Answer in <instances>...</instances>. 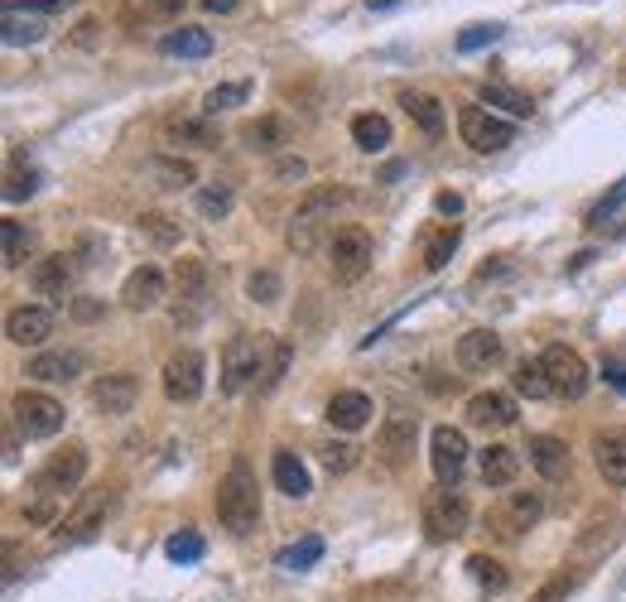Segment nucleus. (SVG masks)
Returning <instances> with one entry per match:
<instances>
[{
  "instance_id": "nucleus-56",
  "label": "nucleus",
  "mask_w": 626,
  "mask_h": 602,
  "mask_svg": "<svg viewBox=\"0 0 626 602\" xmlns=\"http://www.w3.org/2000/svg\"><path fill=\"white\" fill-rule=\"evenodd\" d=\"M304 173H309V165H304V159H295V155L275 165V179H304Z\"/></svg>"
},
{
  "instance_id": "nucleus-37",
  "label": "nucleus",
  "mask_w": 626,
  "mask_h": 602,
  "mask_svg": "<svg viewBox=\"0 0 626 602\" xmlns=\"http://www.w3.org/2000/svg\"><path fill=\"white\" fill-rule=\"evenodd\" d=\"M34 193H39V169L24 165V159L15 155L10 159V169H6V203H24V198H34Z\"/></svg>"
},
{
  "instance_id": "nucleus-61",
  "label": "nucleus",
  "mask_w": 626,
  "mask_h": 602,
  "mask_svg": "<svg viewBox=\"0 0 626 602\" xmlns=\"http://www.w3.org/2000/svg\"><path fill=\"white\" fill-rule=\"evenodd\" d=\"M371 10H391V6H401V0H367Z\"/></svg>"
},
{
  "instance_id": "nucleus-48",
  "label": "nucleus",
  "mask_w": 626,
  "mask_h": 602,
  "mask_svg": "<svg viewBox=\"0 0 626 602\" xmlns=\"http://www.w3.org/2000/svg\"><path fill=\"white\" fill-rule=\"evenodd\" d=\"M174 285H179V294H193V289H208V265H203V261H193V256H183V261H174Z\"/></svg>"
},
{
  "instance_id": "nucleus-47",
  "label": "nucleus",
  "mask_w": 626,
  "mask_h": 602,
  "mask_svg": "<svg viewBox=\"0 0 626 602\" xmlns=\"http://www.w3.org/2000/svg\"><path fill=\"white\" fill-rule=\"evenodd\" d=\"M44 39V24L24 20L20 10H6V44H39Z\"/></svg>"
},
{
  "instance_id": "nucleus-33",
  "label": "nucleus",
  "mask_w": 626,
  "mask_h": 602,
  "mask_svg": "<svg viewBox=\"0 0 626 602\" xmlns=\"http://www.w3.org/2000/svg\"><path fill=\"white\" fill-rule=\"evenodd\" d=\"M352 140H357V150H367V155L385 150V145H391V120H385L381 112L352 116Z\"/></svg>"
},
{
  "instance_id": "nucleus-49",
  "label": "nucleus",
  "mask_w": 626,
  "mask_h": 602,
  "mask_svg": "<svg viewBox=\"0 0 626 602\" xmlns=\"http://www.w3.org/2000/svg\"><path fill=\"white\" fill-rule=\"evenodd\" d=\"M318 458H323L328 473H352V467H357V444H348V439L338 444V439H332V444L318 448Z\"/></svg>"
},
{
  "instance_id": "nucleus-41",
  "label": "nucleus",
  "mask_w": 626,
  "mask_h": 602,
  "mask_svg": "<svg viewBox=\"0 0 626 602\" xmlns=\"http://www.w3.org/2000/svg\"><path fill=\"white\" fill-rule=\"evenodd\" d=\"M0 241H6V265H10V271L30 261V251H34V232H24L20 222H0Z\"/></svg>"
},
{
  "instance_id": "nucleus-40",
  "label": "nucleus",
  "mask_w": 626,
  "mask_h": 602,
  "mask_svg": "<svg viewBox=\"0 0 626 602\" xmlns=\"http://www.w3.org/2000/svg\"><path fill=\"white\" fill-rule=\"evenodd\" d=\"M140 232L155 241V246H179V236H183V226L169 218V212H140Z\"/></svg>"
},
{
  "instance_id": "nucleus-31",
  "label": "nucleus",
  "mask_w": 626,
  "mask_h": 602,
  "mask_svg": "<svg viewBox=\"0 0 626 602\" xmlns=\"http://www.w3.org/2000/svg\"><path fill=\"white\" fill-rule=\"evenodd\" d=\"M289 357H295V347H289L285 338H275V332H265V367H261V381H256V391H261V395H270L275 386L285 381Z\"/></svg>"
},
{
  "instance_id": "nucleus-43",
  "label": "nucleus",
  "mask_w": 626,
  "mask_h": 602,
  "mask_svg": "<svg viewBox=\"0 0 626 602\" xmlns=\"http://www.w3.org/2000/svg\"><path fill=\"white\" fill-rule=\"evenodd\" d=\"M468 573H473V583L487 588V593H501V588L511 583V573H506L491 555H473V559H468Z\"/></svg>"
},
{
  "instance_id": "nucleus-34",
  "label": "nucleus",
  "mask_w": 626,
  "mask_h": 602,
  "mask_svg": "<svg viewBox=\"0 0 626 602\" xmlns=\"http://www.w3.org/2000/svg\"><path fill=\"white\" fill-rule=\"evenodd\" d=\"M193 208H198V218H208V222H222L226 212L236 208V193H232V183H203V189L193 193Z\"/></svg>"
},
{
  "instance_id": "nucleus-20",
  "label": "nucleus",
  "mask_w": 626,
  "mask_h": 602,
  "mask_svg": "<svg viewBox=\"0 0 626 602\" xmlns=\"http://www.w3.org/2000/svg\"><path fill=\"white\" fill-rule=\"evenodd\" d=\"M136 395H140L136 371H112V377H102L97 386H92V405H97L102 414H130Z\"/></svg>"
},
{
  "instance_id": "nucleus-59",
  "label": "nucleus",
  "mask_w": 626,
  "mask_h": 602,
  "mask_svg": "<svg viewBox=\"0 0 626 602\" xmlns=\"http://www.w3.org/2000/svg\"><path fill=\"white\" fill-rule=\"evenodd\" d=\"M198 6H203L208 15H232V10L242 6V0H198Z\"/></svg>"
},
{
  "instance_id": "nucleus-4",
  "label": "nucleus",
  "mask_w": 626,
  "mask_h": 602,
  "mask_svg": "<svg viewBox=\"0 0 626 602\" xmlns=\"http://www.w3.org/2000/svg\"><path fill=\"white\" fill-rule=\"evenodd\" d=\"M371 261H376V246H371V236L362 232V226H342V232H332L328 241V271L338 285H357Z\"/></svg>"
},
{
  "instance_id": "nucleus-5",
  "label": "nucleus",
  "mask_w": 626,
  "mask_h": 602,
  "mask_svg": "<svg viewBox=\"0 0 626 602\" xmlns=\"http://www.w3.org/2000/svg\"><path fill=\"white\" fill-rule=\"evenodd\" d=\"M540 367H544V377H550V391L559 400H583L588 395V361H583L574 347H564V342H550L540 352Z\"/></svg>"
},
{
  "instance_id": "nucleus-28",
  "label": "nucleus",
  "mask_w": 626,
  "mask_h": 602,
  "mask_svg": "<svg viewBox=\"0 0 626 602\" xmlns=\"http://www.w3.org/2000/svg\"><path fill=\"white\" fill-rule=\"evenodd\" d=\"M593 458H597V473H603L607 487H626V430L597 434Z\"/></svg>"
},
{
  "instance_id": "nucleus-36",
  "label": "nucleus",
  "mask_w": 626,
  "mask_h": 602,
  "mask_svg": "<svg viewBox=\"0 0 626 602\" xmlns=\"http://www.w3.org/2000/svg\"><path fill=\"white\" fill-rule=\"evenodd\" d=\"M150 169H155L159 189H189V183H198V169H193V159H183V155H159Z\"/></svg>"
},
{
  "instance_id": "nucleus-1",
  "label": "nucleus",
  "mask_w": 626,
  "mask_h": 602,
  "mask_svg": "<svg viewBox=\"0 0 626 602\" xmlns=\"http://www.w3.org/2000/svg\"><path fill=\"white\" fill-rule=\"evenodd\" d=\"M217 520L232 535H251L261 526V482L246 458H236L226 467V477L217 482Z\"/></svg>"
},
{
  "instance_id": "nucleus-58",
  "label": "nucleus",
  "mask_w": 626,
  "mask_h": 602,
  "mask_svg": "<svg viewBox=\"0 0 626 602\" xmlns=\"http://www.w3.org/2000/svg\"><path fill=\"white\" fill-rule=\"evenodd\" d=\"M434 208H438V212H448V218H458V212H463V198H458V193H438V198H434Z\"/></svg>"
},
{
  "instance_id": "nucleus-38",
  "label": "nucleus",
  "mask_w": 626,
  "mask_h": 602,
  "mask_svg": "<svg viewBox=\"0 0 626 602\" xmlns=\"http://www.w3.org/2000/svg\"><path fill=\"white\" fill-rule=\"evenodd\" d=\"M511 386H516V391H521V395H530V400H544V395H554L550 391V377H544V367H540V357L535 361H516V371H511Z\"/></svg>"
},
{
  "instance_id": "nucleus-7",
  "label": "nucleus",
  "mask_w": 626,
  "mask_h": 602,
  "mask_svg": "<svg viewBox=\"0 0 626 602\" xmlns=\"http://www.w3.org/2000/svg\"><path fill=\"white\" fill-rule=\"evenodd\" d=\"M468 520H473V506L463 492H429L424 497V535H429L434 545H448V540H458L463 530H468Z\"/></svg>"
},
{
  "instance_id": "nucleus-9",
  "label": "nucleus",
  "mask_w": 626,
  "mask_h": 602,
  "mask_svg": "<svg viewBox=\"0 0 626 602\" xmlns=\"http://www.w3.org/2000/svg\"><path fill=\"white\" fill-rule=\"evenodd\" d=\"M87 477V448L83 444H63L53 448L44 467L34 473V492H44V497H63V492H77V482Z\"/></svg>"
},
{
  "instance_id": "nucleus-22",
  "label": "nucleus",
  "mask_w": 626,
  "mask_h": 602,
  "mask_svg": "<svg viewBox=\"0 0 626 602\" xmlns=\"http://www.w3.org/2000/svg\"><path fill=\"white\" fill-rule=\"evenodd\" d=\"M530 467L544 477V482H564L569 467H574V453H569L564 439H550V434H535L530 439Z\"/></svg>"
},
{
  "instance_id": "nucleus-52",
  "label": "nucleus",
  "mask_w": 626,
  "mask_h": 602,
  "mask_svg": "<svg viewBox=\"0 0 626 602\" xmlns=\"http://www.w3.org/2000/svg\"><path fill=\"white\" fill-rule=\"evenodd\" d=\"M59 501L63 497H44V492H34V501H24V520H30V526H53V520H59Z\"/></svg>"
},
{
  "instance_id": "nucleus-11",
  "label": "nucleus",
  "mask_w": 626,
  "mask_h": 602,
  "mask_svg": "<svg viewBox=\"0 0 626 602\" xmlns=\"http://www.w3.org/2000/svg\"><path fill=\"white\" fill-rule=\"evenodd\" d=\"M540 516H544L540 492H506V497L487 511V526L497 530V535H506V540H516V535L535 530V526H540Z\"/></svg>"
},
{
  "instance_id": "nucleus-2",
  "label": "nucleus",
  "mask_w": 626,
  "mask_h": 602,
  "mask_svg": "<svg viewBox=\"0 0 626 602\" xmlns=\"http://www.w3.org/2000/svg\"><path fill=\"white\" fill-rule=\"evenodd\" d=\"M342 203H348V189H338V183H318V189L304 193V203L295 208V218H289V246L295 251H314L318 241V226H323L328 212H338Z\"/></svg>"
},
{
  "instance_id": "nucleus-17",
  "label": "nucleus",
  "mask_w": 626,
  "mask_h": 602,
  "mask_svg": "<svg viewBox=\"0 0 626 602\" xmlns=\"http://www.w3.org/2000/svg\"><path fill=\"white\" fill-rule=\"evenodd\" d=\"M165 289H169L165 271H155V265H140V271L126 275L121 304H126L130 314H150V309H159V304H165Z\"/></svg>"
},
{
  "instance_id": "nucleus-23",
  "label": "nucleus",
  "mask_w": 626,
  "mask_h": 602,
  "mask_svg": "<svg viewBox=\"0 0 626 602\" xmlns=\"http://www.w3.org/2000/svg\"><path fill=\"white\" fill-rule=\"evenodd\" d=\"M323 414H328V424L338 434H357V430H367L376 410H371V395H362V391H338V395L328 400Z\"/></svg>"
},
{
  "instance_id": "nucleus-50",
  "label": "nucleus",
  "mask_w": 626,
  "mask_h": 602,
  "mask_svg": "<svg viewBox=\"0 0 626 602\" xmlns=\"http://www.w3.org/2000/svg\"><path fill=\"white\" fill-rule=\"evenodd\" d=\"M203 314H208V289L179 294V304H174V324H179V328H193Z\"/></svg>"
},
{
  "instance_id": "nucleus-54",
  "label": "nucleus",
  "mask_w": 626,
  "mask_h": 602,
  "mask_svg": "<svg viewBox=\"0 0 626 602\" xmlns=\"http://www.w3.org/2000/svg\"><path fill=\"white\" fill-rule=\"evenodd\" d=\"M6 10H34V15H49V10H63V0H6Z\"/></svg>"
},
{
  "instance_id": "nucleus-55",
  "label": "nucleus",
  "mask_w": 626,
  "mask_h": 602,
  "mask_svg": "<svg viewBox=\"0 0 626 602\" xmlns=\"http://www.w3.org/2000/svg\"><path fill=\"white\" fill-rule=\"evenodd\" d=\"M603 377H607V386H612V391H622V395H626V361H617V357H607V367H603Z\"/></svg>"
},
{
  "instance_id": "nucleus-53",
  "label": "nucleus",
  "mask_w": 626,
  "mask_h": 602,
  "mask_svg": "<svg viewBox=\"0 0 626 602\" xmlns=\"http://www.w3.org/2000/svg\"><path fill=\"white\" fill-rule=\"evenodd\" d=\"M622 203H626V179H622V183H612V193H607V198H597V203L588 208V226H603Z\"/></svg>"
},
{
  "instance_id": "nucleus-46",
  "label": "nucleus",
  "mask_w": 626,
  "mask_h": 602,
  "mask_svg": "<svg viewBox=\"0 0 626 602\" xmlns=\"http://www.w3.org/2000/svg\"><path fill=\"white\" fill-rule=\"evenodd\" d=\"M583 583V573H569V569H559L554 579H544L535 593H530V602H564L569 593H574V588Z\"/></svg>"
},
{
  "instance_id": "nucleus-6",
  "label": "nucleus",
  "mask_w": 626,
  "mask_h": 602,
  "mask_svg": "<svg viewBox=\"0 0 626 602\" xmlns=\"http://www.w3.org/2000/svg\"><path fill=\"white\" fill-rule=\"evenodd\" d=\"M458 136L477 155H497L506 145H516V126L501 116H491V106H463L458 112Z\"/></svg>"
},
{
  "instance_id": "nucleus-32",
  "label": "nucleus",
  "mask_w": 626,
  "mask_h": 602,
  "mask_svg": "<svg viewBox=\"0 0 626 602\" xmlns=\"http://www.w3.org/2000/svg\"><path fill=\"white\" fill-rule=\"evenodd\" d=\"M159 49L174 53V59H208L212 53V34L208 30H193V24H183V30H169L159 39Z\"/></svg>"
},
{
  "instance_id": "nucleus-3",
  "label": "nucleus",
  "mask_w": 626,
  "mask_h": 602,
  "mask_svg": "<svg viewBox=\"0 0 626 602\" xmlns=\"http://www.w3.org/2000/svg\"><path fill=\"white\" fill-rule=\"evenodd\" d=\"M261 367H265V332H242L222 347V395H242L261 381Z\"/></svg>"
},
{
  "instance_id": "nucleus-12",
  "label": "nucleus",
  "mask_w": 626,
  "mask_h": 602,
  "mask_svg": "<svg viewBox=\"0 0 626 602\" xmlns=\"http://www.w3.org/2000/svg\"><path fill=\"white\" fill-rule=\"evenodd\" d=\"M429 463H434V477L444 482V487H458V477L468 473V439H463V430L438 424L429 434Z\"/></svg>"
},
{
  "instance_id": "nucleus-35",
  "label": "nucleus",
  "mask_w": 626,
  "mask_h": 602,
  "mask_svg": "<svg viewBox=\"0 0 626 602\" xmlns=\"http://www.w3.org/2000/svg\"><path fill=\"white\" fill-rule=\"evenodd\" d=\"M482 106H501V112H511L516 120H530V116H535V102H530L526 92L506 87V83H482Z\"/></svg>"
},
{
  "instance_id": "nucleus-29",
  "label": "nucleus",
  "mask_w": 626,
  "mask_h": 602,
  "mask_svg": "<svg viewBox=\"0 0 626 602\" xmlns=\"http://www.w3.org/2000/svg\"><path fill=\"white\" fill-rule=\"evenodd\" d=\"M463 246V226L458 222H438L429 236H424V251H420V261H424V271H444V265L453 261V251Z\"/></svg>"
},
{
  "instance_id": "nucleus-13",
  "label": "nucleus",
  "mask_w": 626,
  "mask_h": 602,
  "mask_svg": "<svg viewBox=\"0 0 626 602\" xmlns=\"http://www.w3.org/2000/svg\"><path fill=\"white\" fill-rule=\"evenodd\" d=\"M112 506H116V487H92L77 501V511L59 520V540H92L102 530V520L112 516Z\"/></svg>"
},
{
  "instance_id": "nucleus-10",
  "label": "nucleus",
  "mask_w": 626,
  "mask_h": 602,
  "mask_svg": "<svg viewBox=\"0 0 626 602\" xmlns=\"http://www.w3.org/2000/svg\"><path fill=\"white\" fill-rule=\"evenodd\" d=\"M208 386V361L198 347H179L174 357L165 361V395L174 400V405H193L198 395H203Z\"/></svg>"
},
{
  "instance_id": "nucleus-16",
  "label": "nucleus",
  "mask_w": 626,
  "mask_h": 602,
  "mask_svg": "<svg viewBox=\"0 0 626 602\" xmlns=\"http://www.w3.org/2000/svg\"><path fill=\"white\" fill-rule=\"evenodd\" d=\"M73 275H77V265H73L68 251H53V256L34 261V271H30V289L39 294V299H68Z\"/></svg>"
},
{
  "instance_id": "nucleus-8",
  "label": "nucleus",
  "mask_w": 626,
  "mask_h": 602,
  "mask_svg": "<svg viewBox=\"0 0 626 602\" xmlns=\"http://www.w3.org/2000/svg\"><path fill=\"white\" fill-rule=\"evenodd\" d=\"M10 414H15V430L24 439H53L63 430V420H68V410H63L53 395H44V391H15Z\"/></svg>"
},
{
  "instance_id": "nucleus-25",
  "label": "nucleus",
  "mask_w": 626,
  "mask_h": 602,
  "mask_svg": "<svg viewBox=\"0 0 626 602\" xmlns=\"http://www.w3.org/2000/svg\"><path fill=\"white\" fill-rule=\"evenodd\" d=\"M477 473H482L487 487H511L516 473H521V448L511 444H487L477 453Z\"/></svg>"
},
{
  "instance_id": "nucleus-60",
  "label": "nucleus",
  "mask_w": 626,
  "mask_h": 602,
  "mask_svg": "<svg viewBox=\"0 0 626 602\" xmlns=\"http://www.w3.org/2000/svg\"><path fill=\"white\" fill-rule=\"evenodd\" d=\"M155 10H159V15H179L183 0H155Z\"/></svg>"
},
{
  "instance_id": "nucleus-45",
  "label": "nucleus",
  "mask_w": 626,
  "mask_h": 602,
  "mask_svg": "<svg viewBox=\"0 0 626 602\" xmlns=\"http://www.w3.org/2000/svg\"><path fill=\"white\" fill-rule=\"evenodd\" d=\"M279 294H285V279H279L275 271H251L246 275V299L251 304H275Z\"/></svg>"
},
{
  "instance_id": "nucleus-51",
  "label": "nucleus",
  "mask_w": 626,
  "mask_h": 602,
  "mask_svg": "<svg viewBox=\"0 0 626 602\" xmlns=\"http://www.w3.org/2000/svg\"><path fill=\"white\" fill-rule=\"evenodd\" d=\"M501 39V24H468V30L458 34V53H477L487 44H497Z\"/></svg>"
},
{
  "instance_id": "nucleus-18",
  "label": "nucleus",
  "mask_w": 626,
  "mask_h": 602,
  "mask_svg": "<svg viewBox=\"0 0 626 602\" xmlns=\"http://www.w3.org/2000/svg\"><path fill=\"white\" fill-rule=\"evenodd\" d=\"M501 357H506V342L491 328H473L458 338V367L463 371H491V367H501Z\"/></svg>"
},
{
  "instance_id": "nucleus-19",
  "label": "nucleus",
  "mask_w": 626,
  "mask_h": 602,
  "mask_svg": "<svg viewBox=\"0 0 626 602\" xmlns=\"http://www.w3.org/2000/svg\"><path fill=\"white\" fill-rule=\"evenodd\" d=\"M87 371V352H77V347H53V352H39L30 357V367H24V377L34 381H73Z\"/></svg>"
},
{
  "instance_id": "nucleus-27",
  "label": "nucleus",
  "mask_w": 626,
  "mask_h": 602,
  "mask_svg": "<svg viewBox=\"0 0 626 602\" xmlns=\"http://www.w3.org/2000/svg\"><path fill=\"white\" fill-rule=\"evenodd\" d=\"M401 106H405L410 120H415V126H420L429 140H438V136H444V130H448L444 102H438L434 92H415V87H405V92H401Z\"/></svg>"
},
{
  "instance_id": "nucleus-14",
  "label": "nucleus",
  "mask_w": 626,
  "mask_h": 602,
  "mask_svg": "<svg viewBox=\"0 0 626 602\" xmlns=\"http://www.w3.org/2000/svg\"><path fill=\"white\" fill-rule=\"evenodd\" d=\"M53 309L49 304H20V309L6 314V338L15 347H44L53 338Z\"/></svg>"
},
{
  "instance_id": "nucleus-44",
  "label": "nucleus",
  "mask_w": 626,
  "mask_h": 602,
  "mask_svg": "<svg viewBox=\"0 0 626 602\" xmlns=\"http://www.w3.org/2000/svg\"><path fill=\"white\" fill-rule=\"evenodd\" d=\"M246 97H251L246 83H222V87H212L203 97V116H222V112H232V106H242Z\"/></svg>"
},
{
  "instance_id": "nucleus-24",
  "label": "nucleus",
  "mask_w": 626,
  "mask_h": 602,
  "mask_svg": "<svg viewBox=\"0 0 626 602\" xmlns=\"http://www.w3.org/2000/svg\"><path fill=\"white\" fill-rule=\"evenodd\" d=\"M289 140H295V130H289L285 116H256V120H246L242 126V145L246 150H256V155H279Z\"/></svg>"
},
{
  "instance_id": "nucleus-39",
  "label": "nucleus",
  "mask_w": 626,
  "mask_h": 602,
  "mask_svg": "<svg viewBox=\"0 0 626 602\" xmlns=\"http://www.w3.org/2000/svg\"><path fill=\"white\" fill-rule=\"evenodd\" d=\"M318 559H323V540H318V535H304V540H299V545H289V550L279 555L275 564H279V569H289V573H299V569H314Z\"/></svg>"
},
{
  "instance_id": "nucleus-26",
  "label": "nucleus",
  "mask_w": 626,
  "mask_h": 602,
  "mask_svg": "<svg viewBox=\"0 0 626 602\" xmlns=\"http://www.w3.org/2000/svg\"><path fill=\"white\" fill-rule=\"evenodd\" d=\"M165 140L169 145H198V150H212L222 140L217 120L212 116H169L165 120Z\"/></svg>"
},
{
  "instance_id": "nucleus-42",
  "label": "nucleus",
  "mask_w": 626,
  "mask_h": 602,
  "mask_svg": "<svg viewBox=\"0 0 626 602\" xmlns=\"http://www.w3.org/2000/svg\"><path fill=\"white\" fill-rule=\"evenodd\" d=\"M165 555L174 559V564H198V559L208 555V545H203V535L179 530V535H169V540H165Z\"/></svg>"
},
{
  "instance_id": "nucleus-15",
  "label": "nucleus",
  "mask_w": 626,
  "mask_h": 602,
  "mask_svg": "<svg viewBox=\"0 0 626 602\" xmlns=\"http://www.w3.org/2000/svg\"><path fill=\"white\" fill-rule=\"evenodd\" d=\"M420 444V420L415 414H385V424H381V434H376V448H381V458L391 463V467H401L410 453H415Z\"/></svg>"
},
{
  "instance_id": "nucleus-21",
  "label": "nucleus",
  "mask_w": 626,
  "mask_h": 602,
  "mask_svg": "<svg viewBox=\"0 0 626 602\" xmlns=\"http://www.w3.org/2000/svg\"><path fill=\"white\" fill-rule=\"evenodd\" d=\"M468 424L473 430H511L516 424V400L506 391H477L468 400Z\"/></svg>"
},
{
  "instance_id": "nucleus-57",
  "label": "nucleus",
  "mask_w": 626,
  "mask_h": 602,
  "mask_svg": "<svg viewBox=\"0 0 626 602\" xmlns=\"http://www.w3.org/2000/svg\"><path fill=\"white\" fill-rule=\"evenodd\" d=\"M73 318L92 324V318H102V304H97V299H77V304H73Z\"/></svg>"
},
{
  "instance_id": "nucleus-30",
  "label": "nucleus",
  "mask_w": 626,
  "mask_h": 602,
  "mask_svg": "<svg viewBox=\"0 0 626 602\" xmlns=\"http://www.w3.org/2000/svg\"><path fill=\"white\" fill-rule=\"evenodd\" d=\"M270 473H275V487L285 492V497H309L314 492V477H309V467H304L295 453H275V463H270Z\"/></svg>"
}]
</instances>
